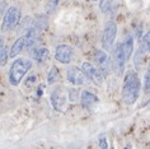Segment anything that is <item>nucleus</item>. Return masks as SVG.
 <instances>
[{"label":"nucleus","mask_w":150,"mask_h":149,"mask_svg":"<svg viewBox=\"0 0 150 149\" xmlns=\"http://www.w3.org/2000/svg\"><path fill=\"white\" fill-rule=\"evenodd\" d=\"M94 57H96V62L98 65V69L100 72L104 74H110L111 73V69H112V65H111V59L110 56L104 53L102 50H96L94 53Z\"/></svg>","instance_id":"1a4fd4ad"},{"label":"nucleus","mask_w":150,"mask_h":149,"mask_svg":"<svg viewBox=\"0 0 150 149\" xmlns=\"http://www.w3.org/2000/svg\"><path fill=\"white\" fill-rule=\"evenodd\" d=\"M55 57L61 64H69L73 59V47L69 45H59L55 51Z\"/></svg>","instance_id":"9d476101"},{"label":"nucleus","mask_w":150,"mask_h":149,"mask_svg":"<svg viewBox=\"0 0 150 149\" xmlns=\"http://www.w3.org/2000/svg\"><path fill=\"white\" fill-rule=\"evenodd\" d=\"M51 103H52V107H54L56 111H59V112H65V110L67 107V97L62 88H57L52 92Z\"/></svg>","instance_id":"39448f33"},{"label":"nucleus","mask_w":150,"mask_h":149,"mask_svg":"<svg viewBox=\"0 0 150 149\" xmlns=\"http://www.w3.org/2000/svg\"><path fill=\"white\" fill-rule=\"evenodd\" d=\"M8 57H9V53H8L6 48H4L3 53L0 54V66L6 65V62H8Z\"/></svg>","instance_id":"412c9836"},{"label":"nucleus","mask_w":150,"mask_h":149,"mask_svg":"<svg viewBox=\"0 0 150 149\" xmlns=\"http://www.w3.org/2000/svg\"><path fill=\"white\" fill-rule=\"evenodd\" d=\"M140 78L135 72H129L125 75L122 87V98L126 105H134L140 96Z\"/></svg>","instance_id":"f257e3e1"},{"label":"nucleus","mask_w":150,"mask_h":149,"mask_svg":"<svg viewBox=\"0 0 150 149\" xmlns=\"http://www.w3.org/2000/svg\"><path fill=\"white\" fill-rule=\"evenodd\" d=\"M47 26H48L47 18H46V17H43V16L38 17L35 22H33V27H35L37 31H43V29H46V28H47Z\"/></svg>","instance_id":"f3484780"},{"label":"nucleus","mask_w":150,"mask_h":149,"mask_svg":"<svg viewBox=\"0 0 150 149\" xmlns=\"http://www.w3.org/2000/svg\"><path fill=\"white\" fill-rule=\"evenodd\" d=\"M116 35H117V24L115 22H108L102 35V46L104 50H111L116 40Z\"/></svg>","instance_id":"20e7f679"},{"label":"nucleus","mask_w":150,"mask_h":149,"mask_svg":"<svg viewBox=\"0 0 150 149\" xmlns=\"http://www.w3.org/2000/svg\"><path fill=\"white\" fill-rule=\"evenodd\" d=\"M32 68V61L28 59H17L10 66L9 70V82L12 85H18Z\"/></svg>","instance_id":"f03ea898"},{"label":"nucleus","mask_w":150,"mask_h":149,"mask_svg":"<svg viewBox=\"0 0 150 149\" xmlns=\"http://www.w3.org/2000/svg\"><path fill=\"white\" fill-rule=\"evenodd\" d=\"M148 73H150V62H149V66H148Z\"/></svg>","instance_id":"cd10ccee"},{"label":"nucleus","mask_w":150,"mask_h":149,"mask_svg":"<svg viewBox=\"0 0 150 149\" xmlns=\"http://www.w3.org/2000/svg\"><path fill=\"white\" fill-rule=\"evenodd\" d=\"M5 8H6V3H5V1H0V16L4 13Z\"/></svg>","instance_id":"a878e982"},{"label":"nucleus","mask_w":150,"mask_h":149,"mask_svg":"<svg viewBox=\"0 0 150 149\" xmlns=\"http://www.w3.org/2000/svg\"><path fill=\"white\" fill-rule=\"evenodd\" d=\"M67 80L74 85H84L88 82V77L85 75L83 69H79L76 66H71L67 69Z\"/></svg>","instance_id":"6e6552de"},{"label":"nucleus","mask_w":150,"mask_h":149,"mask_svg":"<svg viewBox=\"0 0 150 149\" xmlns=\"http://www.w3.org/2000/svg\"><path fill=\"white\" fill-rule=\"evenodd\" d=\"M76 98H78L76 89H69V99L70 101H76Z\"/></svg>","instance_id":"b1692460"},{"label":"nucleus","mask_w":150,"mask_h":149,"mask_svg":"<svg viewBox=\"0 0 150 149\" xmlns=\"http://www.w3.org/2000/svg\"><path fill=\"white\" fill-rule=\"evenodd\" d=\"M57 4H59V0H50V3H48V5H47L48 12H54L56 9V6H57Z\"/></svg>","instance_id":"5701e85b"},{"label":"nucleus","mask_w":150,"mask_h":149,"mask_svg":"<svg viewBox=\"0 0 150 149\" xmlns=\"http://www.w3.org/2000/svg\"><path fill=\"white\" fill-rule=\"evenodd\" d=\"M144 89L146 93H150V73L145 74V79H144Z\"/></svg>","instance_id":"4be33fe9"},{"label":"nucleus","mask_w":150,"mask_h":149,"mask_svg":"<svg viewBox=\"0 0 150 149\" xmlns=\"http://www.w3.org/2000/svg\"><path fill=\"white\" fill-rule=\"evenodd\" d=\"M19 22H21V9L18 6H10V8L6 9V13L1 23V29L4 32L9 31V29L16 27Z\"/></svg>","instance_id":"7ed1b4c3"},{"label":"nucleus","mask_w":150,"mask_h":149,"mask_svg":"<svg viewBox=\"0 0 150 149\" xmlns=\"http://www.w3.org/2000/svg\"><path fill=\"white\" fill-rule=\"evenodd\" d=\"M140 47L145 51V53H149L150 51V29L142 36L141 42H140Z\"/></svg>","instance_id":"a211bd4d"},{"label":"nucleus","mask_w":150,"mask_h":149,"mask_svg":"<svg viewBox=\"0 0 150 149\" xmlns=\"http://www.w3.org/2000/svg\"><path fill=\"white\" fill-rule=\"evenodd\" d=\"M33 56H35V60L37 62H45L50 56V51L47 47H38L33 53Z\"/></svg>","instance_id":"ddd939ff"},{"label":"nucleus","mask_w":150,"mask_h":149,"mask_svg":"<svg viewBox=\"0 0 150 149\" xmlns=\"http://www.w3.org/2000/svg\"><path fill=\"white\" fill-rule=\"evenodd\" d=\"M80 101H81V105H83L84 107L91 109V107L94 106L99 99H98V97H97L94 93H92L89 91H83L81 92V96H80Z\"/></svg>","instance_id":"9b49d317"},{"label":"nucleus","mask_w":150,"mask_h":149,"mask_svg":"<svg viewBox=\"0 0 150 149\" xmlns=\"http://www.w3.org/2000/svg\"><path fill=\"white\" fill-rule=\"evenodd\" d=\"M99 147H100V149H107L108 148V143H107L106 138H100L99 139Z\"/></svg>","instance_id":"393cba45"},{"label":"nucleus","mask_w":150,"mask_h":149,"mask_svg":"<svg viewBox=\"0 0 150 149\" xmlns=\"http://www.w3.org/2000/svg\"><path fill=\"white\" fill-rule=\"evenodd\" d=\"M25 47V37H19L16 42L13 43V46L12 48H10V51H9V57H16L17 55H19V53L23 48Z\"/></svg>","instance_id":"f8f14e48"},{"label":"nucleus","mask_w":150,"mask_h":149,"mask_svg":"<svg viewBox=\"0 0 150 149\" xmlns=\"http://www.w3.org/2000/svg\"><path fill=\"white\" fill-rule=\"evenodd\" d=\"M60 79V72L56 66H52L51 70L48 72V75H47V83L48 84H54L56 83Z\"/></svg>","instance_id":"dca6fc26"},{"label":"nucleus","mask_w":150,"mask_h":149,"mask_svg":"<svg viewBox=\"0 0 150 149\" xmlns=\"http://www.w3.org/2000/svg\"><path fill=\"white\" fill-rule=\"evenodd\" d=\"M5 48V45H4V40L3 38H0V54L3 53V50Z\"/></svg>","instance_id":"bb28decb"},{"label":"nucleus","mask_w":150,"mask_h":149,"mask_svg":"<svg viewBox=\"0 0 150 149\" xmlns=\"http://www.w3.org/2000/svg\"><path fill=\"white\" fill-rule=\"evenodd\" d=\"M81 69H83V72L85 73V75L88 77V79H91L93 83L96 84H103V73L100 72L98 68H96L93 64L91 62H83V65H81Z\"/></svg>","instance_id":"0eeeda50"},{"label":"nucleus","mask_w":150,"mask_h":149,"mask_svg":"<svg viewBox=\"0 0 150 149\" xmlns=\"http://www.w3.org/2000/svg\"><path fill=\"white\" fill-rule=\"evenodd\" d=\"M38 32L40 31H37V29L35 27H31L27 31V33H25V47H29V46H32L33 43L36 42V40H37V37H38Z\"/></svg>","instance_id":"2eb2a0df"},{"label":"nucleus","mask_w":150,"mask_h":149,"mask_svg":"<svg viewBox=\"0 0 150 149\" xmlns=\"http://www.w3.org/2000/svg\"><path fill=\"white\" fill-rule=\"evenodd\" d=\"M31 24H33V21L31 17H25L24 19L21 21V24H19V31H23V29H28L31 28Z\"/></svg>","instance_id":"6ab92c4d"},{"label":"nucleus","mask_w":150,"mask_h":149,"mask_svg":"<svg viewBox=\"0 0 150 149\" xmlns=\"http://www.w3.org/2000/svg\"><path fill=\"white\" fill-rule=\"evenodd\" d=\"M111 4H112V0H99V8H100V12L103 13H107L111 8Z\"/></svg>","instance_id":"aec40b11"},{"label":"nucleus","mask_w":150,"mask_h":149,"mask_svg":"<svg viewBox=\"0 0 150 149\" xmlns=\"http://www.w3.org/2000/svg\"><path fill=\"white\" fill-rule=\"evenodd\" d=\"M148 106H150V102H148Z\"/></svg>","instance_id":"c85d7f7f"},{"label":"nucleus","mask_w":150,"mask_h":149,"mask_svg":"<svg viewBox=\"0 0 150 149\" xmlns=\"http://www.w3.org/2000/svg\"><path fill=\"white\" fill-rule=\"evenodd\" d=\"M126 61H127V59L125 56V53H123L122 43L116 45V47L113 50V66H115V70H116V73H117V75H122L123 74Z\"/></svg>","instance_id":"423d86ee"},{"label":"nucleus","mask_w":150,"mask_h":149,"mask_svg":"<svg viewBox=\"0 0 150 149\" xmlns=\"http://www.w3.org/2000/svg\"><path fill=\"white\" fill-rule=\"evenodd\" d=\"M122 48H123V53H125V56L126 59L129 60L132 55V51H134V38L132 36H127L125 42L122 43Z\"/></svg>","instance_id":"4468645a"}]
</instances>
